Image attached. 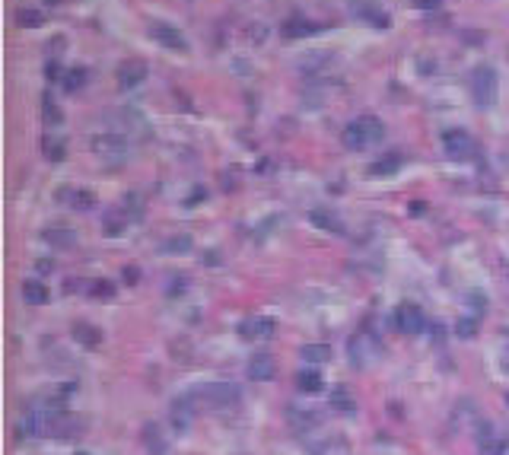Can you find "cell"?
<instances>
[{
	"label": "cell",
	"instance_id": "obj_1",
	"mask_svg": "<svg viewBox=\"0 0 509 455\" xmlns=\"http://www.w3.org/2000/svg\"><path fill=\"white\" fill-rule=\"evenodd\" d=\"M382 137H385V124L375 115H360L344 128L341 141L347 150H366V147H373V143H379Z\"/></svg>",
	"mask_w": 509,
	"mask_h": 455
},
{
	"label": "cell",
	"instance_id": "obj_2",
	"mask_svg": "<svg viewBox=\"0 0 509 455\" xmlns=\"http://www.w3.org/2000/svg\"><path fill=\"white\" fill-rule=\"evenodd\" d=\"M191 398L204 401L207 408H235L242 391H239V385H233V382H207V385H197V389L191 391Z\"/></svg>",
	"mask_w": 509,
	"mask_h": 455
},
{
	"label": "cell",
	"instance_id": "obj_3",
	"mask_svg": "<svg viewBox=\"0 0 509 455\" xmlns=\"http://www.w3.org/2000/svg\"><path fill=\"white\" fill-rule=\"evenodd\" d=\"M471 93H474V102L481 109H490L496 102V96H500V77H496V71L490 64L474 67V73H471Z\"/></svg>",
	"mask_w": 509,
	"mask_h": 455
},
{
	"label": "cell",
	"instance_id": "obj_4",
	"mask_svg": "<svg viewBox=\"0 0 509 455\" xmlns=\"http://www.w3.org/2000/svg\"><path fill=\"white\" fill-rule=\"evenodd\" d=\"M443 150H445V156L449 160H471L474 156V150H477V143H474V137L468 134V131H462V128H455V131H445L443 134Z\"/></svg>",
	"mask_w": 509,
	"mask_h": 455
},
{
	"label": "cell",
	"instance_id": "obj_5",
	"mask_svg": "<svg viewBox=\"0 0 509 455\" xmlns=\"http://www.w3.org/2000/svg\"><path fill=\"white\" fill-rule=\"evenodd\" d=\"M150 35H153V39H156L163 48H169V52H178V54L188 52V39H185V35L178 32L172 23L153 20V23H150Z\"/></svg>",
	"mask_w": 509,
	"mask_h": 455
},
{
	"label": "cell",
	"instance_id": "obj_6",
	"mask_svg": "<svg viewBox=\"0 0 509 455\" xmlns=\"http://www.w3.org/2000/svg\"><path fill=\"white\" fill-rule=\"evenodd\" d=\"M394 328L404 334H420L426 328V315L420 312V306H414V302H401V306L394 309Z\"/></svg>",
	"mask_w": 509,
	"mask_h": 455
},
{
	"label": "cell",
	"instance_id": "obj_7",
	"mask_svg": "<svg viewBox=\"0 0 509 455\" xmlns=\"http://www.w3.org/2000/svg\"><path fill=\"white\" fill-rule=\"evenodd\" d=\"M350 13L360 16V20H366L369 26H375V29H388V26H392V16H388L385 10L375 4V0H350Z\"/></svg>",
	"mask_w": 509,
	"mask_h": 455
},
{
	"label": "cell",
	"instance_id": "obj_8",
	"mask_svg": "<svg viewBox=\"0 0 509 455\" xmlns=\"http://www.w3.org/2000/svg\"><path fill=\"white\" fill-rule=\"evenodd\" d=\"M146 64L140 58H127V61H121L118 64V86L121 90H134L137 83H144L146 80Z\"/></svg>",
	"mask_w": 509,
	"mask_h": 455
},
{
	"label": "cell",
	"instance_id": "obj_9",
	"mask_svg": "<svg viewBox=\"0 0 509 455\" xmlns=\"http://www.w3.org/2000/svg\"><path fill=\"white\" fill-rule=\"evenodd\" d=\"M245 372H248V379H255V382H271L274 372H277V363H274L271 353L261 350V353H252V360H248Z\"/></svg>",
	"mask_w": 509,
	"mask_h": 455
},
{
	"label": "cell",
	"instance_id": "obj_10",
	"mask_svg": "<svg viewBox=\"0 0 509 455\" xmlns=\"http://www.w3.org/2000/svg\"><path fill=\"white\" fill-rule=\"evenodd\" d=\"M274 328L277 321L267 319V315H258V319H245L239 325V334L242 338H252V341H264V338H274Z\"/></svg>",
	"mask_w": 509,
	"mask_h": 455
},
{
	"label": "cell",
	"instance_id": "obj_11",
	"mask_svg": "<svg viewBox=\"0 0 509 455\" xmlns=\"http://www.w3.org/2000/svg\"><path fill=\"white\" fill-rule=\"evenodd\" d=\"M401 166H404V156H401L398 150H388L385 156H379V160L369 166V175H373V179H385V175H394V172H398Z\"/></svg>",
	"mask_w": 509,
	"mask_h": 455
},
{
	"label": "cell",
	"instance_id": "obj_12",
	"mask_svg": "<svg viewBox=\"0 0 509 455\" xmlns=\"http://www.w3.org/2000/svg\"><path fill=\"white\" fill-rule=\"evenodd\" d=\"M93 150L99 156H124L127 141L121 134H99V137H93Z\"/></svg>",
	"mask_w": 509,
	"mask_h": 455
},
{
	"label": "cell",
	"instance_id": "obj_13",
	"mask_svg": "<svg viewBox=\"0 0 509 455\" xmlns=\"http://www.w3.org/2000/svg\"><path fill=\"white\" fill-rule=\"evenodd\" d=\"M42 239L51 249H70V245H76L74 230H67V226H48V230H42Z\"/></svg>",
	"mask_w": 509,
	"mask_h": 455
},
{
	"label": "cell",
	"instance_id": "obj_14",
	"mask_svg": "<svg viewBox=\"0 0 509 455\" xmlns=\"http://www.w3.org/2000/svg\"><path fill=\"white\" fill-rule=\"evenodd\" d=\"M322 26H315V23L309 20H299V16H293V20H286L283 26H280V32H283V39H305V35H315Z\"/></svg>",
	"mask_w": 509,
	"mask_h": 455
},
{
	"label": "cell",
	"instance_id": "obj_15",
	"mask_svg": "<svg viewBox=\"0 0 509 455\" xmlns=\"http://www.w3.org/2000/svg\"><path fill=\"white\" fill-rule=\"evenodd\" d=\"M57 198H70L67 204L74 207V211H93V204H95L93 191H86V188H61Z\"/></svg>",
	"mask_w": 509,
	"mask_h": 455
},
{
	"label": "cell",
	"instance_id": "obj_16",
	"mask_svg": "<svg viewBox=\"0 0 509 455\" xmlns=\"http://www.w3.org/2000/svg\"><path fill=\"white\" fill-rule=\"evenodd\" d=\"M70 334H74V341L76 344H83V347H99V341H102V331L95 325H89V321H76L74 328H70Z\"/></svg>",
	"mask_w": 509,
	"mask_h": 455
},
{
	"label": "cell",
	"instance_id": "obj_17",
	"mask_svg": "<svg viewBox=\"0 0 509 455\" xmlns=\"http://www.w3.org/2000/svg\"><path fill=\"white\" fill-rule=\"evenodd\" d=\"M23 300L29 302V306H45V302L51 300V293H48V287H45L42 280H35V277H32V280L23 283Z\"/></svg>",
	"mask_w": 509,
	"mask_h": 455
},
{
	"label": "cell",
	"instance_id": "obj_18",
	"mask_svg": "<svg viewBox=\"0 0 509 455\" xmlns=\"http://www.w3.org/2000/svg\"><path fill=\"white\" fill-rule=\"evenodd\" d=\"M299 357H303V363H328L331 360V347L328 344H303L299 347Z\"/></svg>",
	"mask_w": 509,
	"mask_h": 455
},
{
	"label": "cell",
	"instance_id": "obj_19",
	"mask_svg": "<svg viewBox=\"0 0 509 455\" xmlns=\"http://www.w3.org/2000/svg\"><path fill=\"white\" fill-rule=\"evenodd\" d=\"M188 423H191V401L188 398H178L175 404H172V427L175 430H188Z\"/></svg>",
	"mask_w": 509,
	"mask_h": 455
},
{
	"label": "cell",
	"instance_id": "obj_20",
	"mask_svg": "<svg viewBox=\"0 0 509 455\" xmlns=\"http://www.w3.org/2000/svg\"><path fill=\"white\" fill-rule=\"evenodd\" d=\"M309 220L318 226V230H328V232H344L341 220H337L331 211H322V207H318V211H312V213H309Z\"/></svg>",
	"mask_w": 509,
	"mask_h": 455
},
{
	"label": "cell",
	"instance_id": "obj_21",
	"mask_svg": "<svg viewBox=\"0 0 509 455\" xmlns=\"http://www.w3.org/2000/svg\"><path fill=\"white\" fill-rule=\"evenodd\" d=\"M42 122L48 124V128H61V124H64V112H61V105H57L51 96H45V99H42Z\"/></svg>",
	"mask_w": 509,
	"mask_h": 455
},
{
	"label": "cell",
	"instance_id": "obj_22",
	"mask_svg": "<svg viewBox=\"0 0 509 455\" xmlns=\"http://www.w3.org/2000/svg\"><path fill=\"white\" fill-rule=\"evenodd\" d=\"M124 230H127V213L121 211V207L118 211H108L105 213V236L115 239V236H121Z\"/></svg>",
	"mask_w": 509,
	"mask_h": 455
},
{
	"label": "cell",
	"instance_id": "obj_23",
	"mask_svg": "<svg viewBox=\"0 0 509 455\" xmlns=\"http://www.w3.org/2000/svg\"><path fill=\"white\" fill-rule=\"evenodd\" d=\"M331 408L341 410V414H350V410L356 408V401H353V395H350L344 385H337V389H331Z\"/></svg>",
	"mask_w": 509,
	"mask_h": 455
},
{
	"label": "cell",
	"instance_id": "obj_24",
	"mask_svg": "<svg viewBox=\"0 0 509 455\" xmlns=\"http://www.w3.org/2000/svg\"><path fill=\"white\" fill-rule=\"evenodd\" d=\"M296 385H299V391H318L322 389V376H318V370H299V376H296Z\"/></svg>",
	"mask_w": 509,
	"mask_h": 455
},
{
	"label": "cell",
	"instance_id": "obj_25",
	"mask_svg": "<svg viewBox=\"0 0 509 455\" xmlns=\"http://www.w3.org/2000/svg\"><path fill=\"white\" fill-rule=\"evenodd\" d=\"M16 23H19L23 29H38V26L45 23V16L38 13V10H32V7H19V10H16Z\"/></svg>",
	"mask_w": 509,
	"mask_h": 455
},
{
	"label": "cell",
	"instance_id": "obj_26",
	"mask_svg": "<svg viewBox=\"0 0 509 455\" xmlns=\"http://www.w3.org/2000/svg\"><path fill=\"white\" fill-rule=\"evenodd\" d=\"M64 90L67 93H76V90H83V83H86V71L83 67H74V71H64Z\"/></svg>",
	"mask_w": 509,
	"mask_h": 455
},
{
	"label": "cell",
	"instance_id": "obj_27",
	"mask_svg": "<svg viewBox=\"0 0 509 455\" xmlns=\"http://www.w3.org/2000/svg\"><path fill=\"white\" fill-rule=\"evenodd\" d=\"M163 252L165 255H185V252H191V236H172L163 245Z\"/></svg>",
	"mask_w": 509,
	"mask_h": 455
},
{
	"label": "cell",
	"instance_id": "obj_28",
	"mask_svg": "<svg viewBox=\"0 0 509 455\" xmlns=\"http://www.w3.org/2000/svg\"><path fill=\"white\" fill-rule=\"evenodd\" d=\"M45 156H48L51 162H61L64 160V143L61 141H48V137H45Z\"/></svg>",
	"mask_w": 509,
	"mask_h": 455
},
{
	"label": "cell",
	"instance_id": "obj_29",
	"mask_svg": "<svg viewBox=\"0 0 509 455\" xmlns=\"http://www.w3.org/2000/svg\"><path fill=\"white\" fill-rule=\"evenodd\" d=\"M121 211H131L134 217H140L144 213V204H140V194H127L124 204H121Z\"/></svg>",
	"mask_w": 509,
	"mask_h": 455
},
{
	"label": "cell",
	"instance_id": "obj_30",
	"mask_svg": "<svg viewBox=\"0 0 509 455\" xmlns=\"http://www.w3.org/2000/svg\"><path fill=\"white\" fill-rule=\"evenodd\" d=\"M204 198H207V188H194V191L188 194V201H185V207H197Z\"/></svg>",
	"mask_w": 509,
	"mask_h": 455
},
{
	"label": "cell",
	"instance_id": "obj_31",
	"mask_svg": "<svg viewBox=\"0 0 509 455\" xmlns=\"http://www.w3.org/2000/svg\"><path fill=\"white\" fill-rule=\"evenodd\" d=\"M474 325H477L474 319H462V321H458V328H455V331L462 334V338H471V334H474Z\"/></svg>",
	"mask_w": 509,
	"mask_h": 455
},
{
	"label": "cell",
	"instance_id": "obj_32",
	"mask_svg": "<svg viewBox=\"0 0 509 455\" xmlns=\"http://www.w3.org/2000/svg\"><path fill=\"white\" fill-rule=\"evenodd\" d=\"M45 77H48V80H64L61 64H57V61H48V64H45Z\"/></svg>",
	"mask_w": 509,
	"mask_h": 455
},
{
	"label": "cell",
	"instance_id": "obj_33",
	"mask_svg": "<svg viewBox=\"0 0 509 455\" xmlns=\"http://www.w3.org/2000/svg\"><path fill=\"white\" fill-rule=\"evenodd\" d=\"M112 293H115L112 283H93V296H105V300H108Z\"/></svg>",
	"mask_w": 509,
	"mask_h": 455
},
{
	"label": "cell",
	"instance_id": "obj_34",
	"mask_svg": "<svg viewBox=\"0 0 509 455\" xmlns=\"http://www.w3.org/2000/svg\"><path fill=\"white\" fill-rule=\"evenodd\" d=\"M137 274H140V271H137V268H134V264H127V268H124V271H121V277H124V280H127V283H137Z\"/></svg>",
	"mask_w": 509,
	"mask_h": 455
},
{
	"label": "cell",
	"instance_id": "obj_35",
	"mask_svg": "<svg viewBox=\"0 0 509 455\" xmlns=\"http://www.w3.org/2000/svg\"><path fill=\"white\" fill-rule=\"evenodd\" d=\"M61 52H64V35H54V39H51V54L57 58Z\"/></svg>",
	"mask_w": 509,
	"mask_h": 455
},
{
	"label": "cell",
	"instance_id": "obj_36",
	"mask_svg": "<svg viewBox=\"0 0 509 455\" xmlns=\"http://www.w3.org/2000/svg\"><path fill=\"white\" fill-rule=\"evenodd\" d=\"M414 4H417V7H423V10H426V7H430V10L439 7V0H414Z\"/></svg>",
	"mask_w": 509,
	"mask_h": 455
},
{
	"label": "cell",
	"instance_id": "obj_37",
	"mask_svg": "<svg viewBox=\"0 0 509 455\" xmlns=\"http://www.w3.org/2000/svg\"><path fill=\"white\" fill-rule=\"evenodd\" d=\"M45 4H48V7H57V4H61V0H45Z\"/></svg>",
	"mask_w": 509,
	"mask_h": 455
},
{
	"label": "cell",
	"instance_id": "obj_38",
	"mask_svg": "<svg viewBox=\"0 0 509 455\" xmlns=\"http://www.w3.org/2000/svg\"><path fill=\"white\" fill-rule=\"evenodd\" d=\"M506 404H509V391H506Z\"/></svg>",
	"mask_w": 509,
	"mask_h": 455
}]
</instances>
